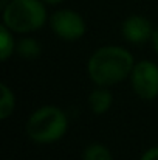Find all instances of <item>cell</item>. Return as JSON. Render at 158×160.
I'll return each mask as SVG.
<instances>
[{"label": "cell", "mask_w": 158, "mask_h": 160, "mask_svg": "<svg viewBox=\"0 0 158 160\" xmlns=\"http://www.w3.org/2000/svg\"><path fill=\"white\" fill-rule=\"evenodd\" d=\"M45 3H48V5H59V3H62L64 0H44Z\"/></svg>", "instance_id": "cell-14"}, {"label": "cell", "mask_w": 158, "mask_h": 160, "mask_svg": "<svg viewBox=\"0 0 158 160\" xmlns=\"http://www.w3.org/2000/svg\"><path fill=\"white\" fill-rule=\"evenodd\" d=\"M140 160H158V146H152L143 152Z\"/></svg>", "instance_id": "cell-12"}, {"label": "cell", "mask_w": 158, "mask_h": 160, "mask_svg": "<svg viewBox=\"0 0 158 160\" xmlns=\"http://www.w3.org/2000/svg\"><path fill=\"white\" fill-rule=\"evenodd\" d=\"M135 65L133 56L124 47L105 45L95 50L87 62L90 79L101 87H112L130 76Z\"/></svg>", "instance_id": "cell-1"}, {"label": "cell", "mask_w": 158, "mask_h": 160, "mask_svg": "<svg viewBox=\"0 0 158 160\" xmlns=\"http://www.w3.org/2000/svg\"><path fill=\"white\" fill-rule=\"evenodd\" d=\"M50 27L59 39L68 41V42L81 39L87 31L84 17L79 12L73 9H67V8L57 9L53 12L50 17Z\"/></svg>", "instance_id": "cell-5"}, {"label": "cell", "mask_w": 158, "mask_h": 160, "mask_svg": "<svg viewBox=\"0 0 158 160\" xmlns=\"http://www.w3.org/2000/svg\"><path fill=\"white\" fill-rule=\"evenodd\" d=\"M110 87H101V86H96V89H93L89 95V106L90 110L96 115H103L105 113L112 103H113V95L112 92L108 90Z\"/></svg>", "instance_id": "cell-7"}, {"label": "cell", "mask_w": 158, "mask_h": 160, "mask_svg": "<svg viewBox=\"0 0 158 160\" xmlns=\"http://www.w3.org/2000/svg\"><path fill=\"white\" fill-rule=\"evenodd\" d=\"M41 52H42V47H41L39 41H36L33 38H22L16 45V53L26 61H33V59L39 58Z\"/></svg>", "instance_id": "cell-8"}, {"label": "cell", "mask_w": 158, "mask_h": 160, "mask_svg": "<svg viewBox=\"0 0 158 160\" xmlns=\"http://www.w3.org/2000/svg\"><path fill=\"white\" fill-rule=\"evenodd\" d=\"M154 30L155 27L152 25V22L140 14L129 16L121 25V34L130 44H144L151 41Z\"/></svg>", "instance_id": "cell-6"}, {"label": "cell", "mask_w": 158, "mask_h": 160, "mask_svg": "<svg viewBox=\"0 0 158 160\" xmlns=\"http://www.w3.org/2000/svg\"><path fill=\"white\" fill-rule=\"evenodd\" d=\"M82 160H113V154L105 145L93 142L84 148Z\"/></svg>", "instance_id": "cell-10"}, {"label": "cell", "mask_w": 158, "mask_h": 160, "mask_svg": "<svg viewBox=\"0 0 158 160\" xmlns=\"http://www.w3.org/2000/svg\"><path fill=\"white\" fill-rule=\"evenodd\" d=\"M2 89V100H0V118L6 120L9 115H12L14 109H16V97L14 92L8 87L6 82L0 84Z\"/></svg>", "instance_id": "cell-11"}, {"label": "cell", "mask_w": 158, "mask_h": 160, "mask_svg": "<svg viewBox=\"0 0 158 160\" xmlns=\"http://www.w3.org/2000/svg\"><path fill=\"white\" fill-rule=\"evenodd\" d=\"M16 45L17 42L14 41L12 31L2 23L0 27V59L3 62H6L11 58V54L16 52Z\"/></svg>", "instance_id": "cell-9"}, {"label": "cell", "mask_w": 158, "mask_h": 160, "mask_svg": "<svg viewBox=\"0 0 158 160\" xmlns=\"http://www.w3.org/2000/svg\"><path fill=\"white\" fill-rule=\"evenodd\" d=\"M130 86L141 100L152 101L158 98V65L154 61H138L130 73Z\"/></svg>", "instance_id": "cell-4"}, {"label": "cell", "mask_w": 158, "mask_h": 160, "mask_svg": "<svg viewBox=\"0 0 158 160\" xmlns=\"http://www.w3.org/2000/svg\"><path fill=\"white\" fill-rule=\"evenodd\" d=\"M68 129L67 113L57 106L47 104L37 107L26 120L25 132L28 138L39 145H48L60 140Z\"/></svg>", "instance_id": "cell-2"}, {"label": "cell", "mask_w": 158, "mask_h": 160, "mask_svg": "<svg viewBox=\"0 0 158 160\" xmlns=\"http://www.w3.org/2000/svg\"><path fill=\"white\" fill-rule=\"evenodd\" d=\"M2 11L3 25L19 34L37 31L48 20L44 0H9Z\"/></svg>", "instance_id": "cell-3"}, {"label": "cell", "mask_w": 158, "mask_h": 160, "mask_svg": "<svg viewBox=\"0 0 158 160\" xmlns=\"http://www.w3.org/2000/svg\"><path fill=\"white\" fill-rule=\"evenodd\" d=\"M152 45H154V48H155V52L158 53V27H155V30H154V34H152Z\"/></svg>", "instance_id": "cell-13"}]
</instances>
